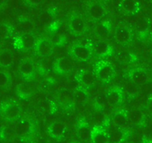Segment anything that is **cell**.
Segmentation results:
<instances>
[{"instance_id":"obj_5","label":"cell","mask_w":152,"mask_h":143,"mask_svg":"<svg viewBox=\"0 0 152 143\" xmlns=\"http://www.w3.org/2000/svg\"><path fill=\"white\" fill-rule=\"evenodd\" d=\"M34 51L35 52L42 57L49 56L52 52V44L51 42L45 37L37 38L34 43Z\"/></svg>"},{"instance_id":"obj_17","label":"cell","mask_w":152,"mask_h":143,"mask_svg":"<svg viewBox=\"0 0 152 143\" xmlns=\"http://www.w3.org/2000/svg\"><path fill=\"white\" fill-rule=\"evenodd\" d=\"M88 13L93 20H99L106 14V10L101 4L92 3L88 8Z\"/></svg>"},{"instance_id":"obj_16","label":"cell","mask_w":152,"mask_h":143,"mask_svg":"<svg viewBox=\"0 0 152 143\" xmlns=\"http://www.w3.org/2000/svg\"><path fill=\"white\" fill-rule=\"evenodd\" d=\"M92 52L97 57H104L111 54L112 49H111V46L107 44V42L99 41L93 46Z\"/></svg>"},{"instance_id":"obj_35","label":"cell","mask_w":152,"mask_h":143,"mask_svg":"<svg viewBox=\"0 0 152 143\" xmlns=\"http://www.w3.org/2000/svg\"><path fill=\"white\" fill-rule=\"evenodd\" d=\"M26 2L31 6H38V5L42 4L43 0H26Z\"/></svg>"},{"instance_id":"obj_3","label":"cell","mask_w":152,"mask_h":143,"mask_svg":"<svg viewBox=\"0 0 152 143\" xmlns=\"http://www.w3.org/2000/svg\"><path fill=\"white\" fill-rule=\"evenodd\" d=\"M92 54V50L87 45L75 44L70 48L69 55L73 59L78 61H87L90 58Z\"/></svg>"},{"instance_id":"obj_28","label":"cell","mask_w":152,"mask_h":143,"mask_svg":"<svg viewBox=\"0 0 152 143\" xmlns=\"http://www.w3.org/2000/svg\"><path fill=\"white\" fill-rule=\"evenodd\" d=\"M107 104V94H99L94 98V105L98 110H101L104 105Z\"/></svg>"},{"instance_id":"obj_20","label":"cell","mask_w":152,"mask_h":143,"mask_svg":"<svg viewBox=\"0 0 152 143\" xmlns=\"http://www.w3.org/2000/svg\"><path fill=\"white\" fill-rule=\"evenodd\" d=\"M31 130H32V124L28 119H23V120L19 121L16 126V133L20 136H26L28 135H30Z\"/></svg>"},{"instance_id":"obj_9","label":"cell","mask_w":152,"mask_h":143,"mask_svg":"<svg viewBox=\"0 0 152 143\" xmlns=\"http://www.w3.org/2000/svg\"><path fill=\"white\" fill-rule=\"evenodd\" d=\"M68 26L69 32L75 35L76 36L82 35L86 30V24L84 19L78 15H74L72 17H70Z\"/></svg>"},{"instance_id":"obj_14","label":"cell","mask_w":152,"mask_h":143,"mask_svg":"<svg viewBox=\"0 0 152 143\" xmlns=\"http://www.w3.org/2000/svg\"><path fill=\"white\" fill-rule=\"evenodd\" d=\"M124 97V89L121 88H112L107 92V104L111 106L120 104Z\"/></svg>"},{"instance_id":"obj_12","label":"cell","mask_w":152,"mask_h":143,"mask_svg":"<svg viewBox=\"0 0 152 143\" xmlns=\"http://www.w3.org/2000/svg\"><path fill=\"white\" fill-rule=\"evenodd\" d=\"M21 113V109L16 103H10L5 106L3 110V116L8 121L16 120Z\"/></svg>"},{"instance_id":"obj_21","label":"cell","mask_w":152,"mask_h":143,"mask_svg":"<svg viewBox=\"0 0 152 143\" xmlns=\"http://www.w3.org/2000/svg\"><path fill=\"white\" fill-rule=\"evenodd\" d=\"M57 98L63 105L73 104V92H71L69 89H62L57 94Z\"/></svg>"},{"instance_id":"obj_33","label":"cell","mask_w":152,"mask_h":143,"mask_svg":"<svg viewBox=\"0 0 152 143\" xmlns=\"http://www.w3.org/2000/svg\"><path fill=\"white\" fill-rule=\"evenodd\" d=\"M9 75L6 73L0 72V87H5L9 83Z\"/></svg>"},{"instance_id":"obj_26","label":"cell","mask_w":152,"mask_h":143,"mask_svg":"<svg viewBox=\"0 0 152 143\" xmlns=\"http://www.w3.org/2000/svg\"><path fill=\"white\" fill-rule=\"evenodd\" d=\"M149 29V21L147 18H141L136 22V30L139 35H145Z\"/></svg>"},{"instance_id":"obj_31","label":"cell","mask_w":152,"mask_h":143,"mask_svg":"<svg viewBox=\"0 0 152 143\" xmlns=\"http://www.w3.org/2000/svg\"><path fill=\"white\" fill-rule=\"evenodd\" d=\"M61 41L63 43H69V44H71V43L76 41V35L69 32V33H66V35L61 37Z\"/></svg>"},{"instance_id":"obj_7","label":"cell","mask_w":152,"mask_h":143,"mask_svg":"<svg viewBox=\"0 0 152 143\" xmlns=\"http://www.w3.org/2000/svg\"><path fill=\"white\" fill-rule=\"evenodd\" d=\"M90 143H108L107 131L104 125H94L91 129Z\"/></svg>"},{"instance_id":"obj_19","label":"cell","mask_w":152,"mask_h":143,"mask_svg":"<svg viewBox=\"0 0 152 143\" xmlns=\"http://www.w3.org/2000/svg\"><path fill=\"white\" fill-rule=\"evenodd\" d=\"M127 119H128V116L125 110H121V111L116 112L111 117V120L114 125L120 128H124L126 126Z\"/></svg>"},{"instance_id":"obj_36","label":"cell","mask_w":152,"mask_h":143,"mask_svg":"<svg viewBox=\"0 0 152 143\" xmlns=\"http://www.w3.org/2000/svg\"><path fill=\"white\" fill-rule=\"evenodd\" d=\"M5 2H6V0H0V6H2Z\"/></svg>"},{"instance_id":"obj_10","label":"cell","mask_w":152,"mask_h":143,"mask_svg":"<svg viewBox=\"0 0 152 143\" xmlns=\"http://www.w3.org/2000/svg\"><path fill=\"white\" fill-rule=\"evenodd\" d=\"M128 78L137 86H141L147 81V74L142 68H133L128 72Z\"/></svg>"},{"instance_id":"obj_37","label":"cell","mask_w":152,"mask_h":143,"mask_svg":"<svg viewBox=\"0 0 152 143\" xmlns=\"http://www.w3.org/2000/svg\"><path fill=\"white\" fill-rule=\"evenodd\" d=\"M71 143H82V142H78V141H77V142H71Z\"/></svg>"},{"instance_id":"obj_22","label":"cell","mask_w":152,"mask_h":143,"mask_svg":"<svg viewBox=\"0 0 152 143\" xmlns=\"http://www.w3.org/2000/svg\"><path fill=\"white\" fill-rule=\"evenodd\" d=\"M88 100V93L83 88H77L73 92V104L84 105Z\"/></svg>"},{"instance_id":"obj_23","label":"cell","mask_w":152,"mask_h":143,"mask_svg":"<svg viewBox=\"0 0 152 143\" xmlns=\"http://www.w3.org/2000/svg\"><path fill=\"white\" fill-rule=\"evenodd\" d=\"M128 118H129L130 122L133 124V125L138 126L142 122L144 116H142V111L140 109L134 108V109H132L130 111L129 116H128Z\"/></svg>"},{"instance_id":"obj_25","label":"cell","mask_w":152,"mask_h":143,"mask_svg":"<svg viewBox=\"0 0 152 143\" xmlns=\"http://www.w3.org/2000/svg\"><path fill=\"white\" fill-rule=\"evenodd\" d=\"M12 63V55L9 51L0 52V67H10Z\"/></svg>"},{"instance_id":"obj_15","label":"cell","mask_w":152,"mask_h":143,"mask_svg":"<svg viewBox=\"0 0 152 143\" xmlns=\"http://www.w3.org/2000/svg\"><path fill=\"white\" fill-rule=\"evenodd\" d=\"M33 72H34V66L31 60L24 59L21 61L20 65H19V73L24 79L30 80L33 75Z\"/></svg>"},{"instance_id":"obj_30","label":"cell","mask_w":152,"mask_h":143,"mask_svg":"<svg viewBox=\"0 0 152 143\" xmlns=\"http://www.w3.org/2000/svg\"><path fill=\"white\" fill-rule=\"evenodd\" d=\"M94 120H95V125H104V123L106 122L104 114L100 111L97 112L94 116Z\"/></svg>"},{"instance_id":"obj_6","label":"cell","mask_w":152,"mask_h":143,"mask_svg":"<svg viewBox=\"0 0 152 143\" xmlns=\"http://www.w3.org/2000/svg\"><path fill=\"white\" fill-rule=\"evenodd\" d=\"M127 129L120 128V127H114L110 130L107 131V138L108 143H121L126 139V137L128 136Z\"/></svg>"},{"instance_id":"obj_1","label":"cell","mask_w":152,"mask_h":143,"mask_svg":"<svg viewBox=\"0 0 152 143\" xmlns=\"http://www.w3.org/2000/svg\"><path fill=\"white\" fill-rule=\"evenodd\" d=\"M95 76L103 83L109 82L115 75V71L111 64L106 61H100L95 65L94 68Z\"/></svg>"},{"instance_id":"obj_2","label":"cell","mask_w":152,"mask_h":143,"mask_svg":"<svg viewBox=\"0 0 152 143\" xmlns=\"http://www.w3.org/2000/svg\"><path fill=\"white\" fill-rule=\"evenodd\" d=\"M73 60L72 57L69 56H61L53 62V72L58 75H63L69 74L72 69Z\"/></svg>"},{"instance_id":"obj_27","label":"cell","mask_w":152,"mask_h":143,"mask_svg":"<svg viewBox=\"0 0 152 143\" xmlns=\"http://www.w3.org/2000/svg\"><path fill=\"white\" fill-rule=\"evenodd\" d=\"M94 32H95V35H96L97 36H99V37L107 36L108 35V32H109V26L104 22L100 23L96 27H95Z\"/></svg>"},{"instance_id":"obj_13","label":"cell","mask_w":152,"mask_h":143,"mask_svg":"<svg viewBox=\"0 0 152 143\" xmlns=\"http://www.w3.org/2000/svg\"><path fill=\"white\" fill-rule=\"evenodd\" d=\"M131 32L128 29L125 27H120L114 32V40H115L118 44L121 45H126L131 41Z\"/></svg>"},{"instance_id":"obj_11","label":"cell","mask_w":152,"mask_h":143,"mask_svg":"<svg viewBox=\"0 0 152 143\" xmlns=\"http://www.w3.org/2000/svg\"><path fill=\"white\" fill-rule=\"evenodd\" d=\"M76 80L81 83L85 88H91L95 84V76L94 73L88 71H81L75 76Z\"/></svg>"},{"instance_id":"obj_32","label":"cell","mask_w":152,"mask_h":143,"mask_svg":"<svg viewBox=\"0 0 152 143\" xmlns=\"http://www.w3.org/2000/svg\"><path fill=\"white\" fill-rule=\"evenodd\" d=\"M40 19L43 23L46 24V25H49V24L52 23V15L49 13H43L40 16Z\"/></svg>"},{"instance_id":"obj_34","label":"cell","mask_w":152,"mask_h":143,"mask_svg":"<svg viewBox=\"0 0 152 143\" xmlns=\"http://www.w3.org/2000/svg\"><path fill=\"white\" fill-rule=\"evenodd\" d=\"M145 108H146L147 111L152 114V95L149 97L148 99H147V102L145 104Z\"/></svg>"},{"instance_id":"obj_29","label":"cell","mask_w":152,"mask_h":143,"mask_svg":"<svg viewBox=\"0 0 152 143\" xmlns=\"http://www.w3.org/2000/svg\"><path fill=\"white\" fill-rule=\"evenodd\" d=\"M35 40H34V38H33V35H31V33H26V35H24L23 39H22L23 47L28 48V47H31V46H34Z\"/></svg>"},{"instance_id":"obj_8","label":"cell","mask_w":152,"mask_h":143,"mask_svg":"<svg viewBox=\"0 0 152 143\" xmlns=\"http://www.w3.org/2000/svg\"><path fill=\"white\" fill-rule=\"evenodd\" d=\"M76 135L80 142H88L90 141V136H91V129L84 119H79L76 125Z\"/></svg>"},{"instance_id":"obj_24","label":"cell","mask_w":152,"mask_h":143,"mask_svg":"<svg viewBox=\"0 0 152 143\" xmlns=\"http://www.w3.org/2000/svg\"><path fill=\"white\" fill-rule=\"evenodd\" d=\"M123 89L132 98H135L137 95L140 94V90H139V88H138V86L136 84H134L133 82H131L130 80L127 81V82L124 85Z\"/></svg>"},{"instance_id":"obj_18","label":"cell","mask_w":152,"mask_h":143,"mask_svg":"<svg viewBox=\"0 0 152 143\" xmlns=\"http://www.w3.org/2000/svg\"><path fill=\"white\" fill-rule=\"evenodd\" d=\"M120 8L127 14H134L139 10V4L136 0H121Z\"/></svg>"},{"instance_id":"obj_4","label":"cell","mask_w":152,"mask_h":143,"mask_svg":"<svg viewBox=\"0 0 152 143\" xmlns=\"http://www.w3.org/2000/svg\"><path fill=\"white\" fill-rule=\"evenodd\" d=\"M66 125L61 121L51 122L47 128V133L54 140H61L66 133Z\"/></svg>"}]
</instances>
